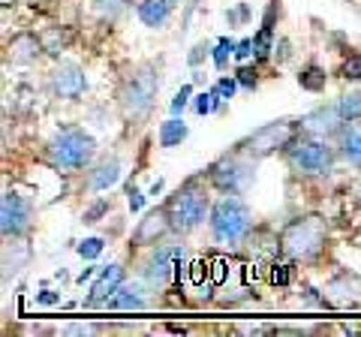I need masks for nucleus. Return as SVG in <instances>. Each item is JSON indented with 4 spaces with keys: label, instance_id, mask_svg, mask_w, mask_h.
<instances>
[{
    "label": "nucleus",
    "instance_id": "4",
    "mask_svg": "<svg viewBox=\"0 0 361 337\" xmlns=\"http://www.w3.org/2000/svg\"><path fill=\"white\" fill-rule=\"evenodd\" d=\"M166 217L172 223V235H190L196 232L211 214V199L205 196L199 178H190L187 184H180L172 196L163 202Z\"/></svg>",
    "mask_w": 361,
    "mask_h": 337
},
{
    "label": "nucleus",
    "instance_id": "30",
    "mask_svg": "<svg viewBox=\"0 0 361 337\" xmlns=\"http://www.w3.org/2000/svg\"><path fill=\"white\" fill-rule=\"evenodd\" d=\"M238 75H241L244 87H253V85H256V70H247V66H244V70H241Z\"/></svg>",
    "mask_w": 361,
    "mask_h": 337
},
{
    "label": "nucleus",
    "instance_id": "25",
    "mask_svg": "<svg viewBox=\"0 0 361 337\" xmlns=\"http://www.w3.org/2000/svg\"><path fill=\"white\" fill-rule=\"evenodd\" d=\"M235 49H238V46H235L232 39H220V46L214 49V63H217L220 70H223V66H226V61H229V54H232Z\"/></svg>",
    "mask_w": 361,
    "mask_h": 337
},
{
    "label": "nucleus",
    "instance_id": "34",
    "mask_svg": "<svg viewBox=\"0 0 361 337\" xmlns=\"http://www.w3.org/2000/svg\"><path fill=\"white\" fill-rule=\"evenodd\" d=\"M353 193L361 199V172H358V178H355V181H353Z\"/></svg>",
    "mask_w": 361,
    "mask_h": 337
},
{
    "label": "nucleus",
    "instance_id": "33",
    "mask_svg": "<svg viewBox=\"0 0 361 337\" xmlns=\"http://www.w3.org/2000/svg\"><path fill=\"white\" fill-rule=\"evenodd\" d=\"M256 46V42H250V39H244V42H238V51H235V54H238V58H247V54H250V49Z\"/></svg>",
    "mask_w": 361,
    "mask_h": 337
},
{
    "label": "nucleus",
    "instance_id": "18",
    "mask_svg": "<svg viewBox=\"0 0 361 337\" xmlns=\"http://www.w3.org/2000/svg\"><path fill=\"white\" fill-rule=\"evenodd\" d=\"M148 301H145V289L139 283H123L115 295L109 298V305L106 307H115V310H142Z\"/></svg>",
    "mask_w": 361,
    "mask_h": 337
},
{
    "label": "nucleus",
    "instance_id": "14",
    "mask_svg": "<svg viewBox=\"0 0 361 337\" xmlns=\"http://www.w3.org/2000/svg\"><path fill=\"white\" fill-rule=\"evenodd\" d=\"M42 54H45V46H42L39 33H18V37H13L6 42V58L18 66L37 63Z\"/></svg>",
    "mask_w": 361,
    "mask_h": 337
},
{
    "label": "nucleus",
    "instance_id": "13",
    "mask_svg": "<svg viewBox=\"0 0 361 337\" xmlns=\"http://www.w3.org/2000/svg\"><path fill=\"white\" fill-rule=\"evenodd\" d=\"M169 235H172V223L166 217V208L160 205L139 220V226L133 232V247H157L160 241H166Z\"/></svg>",
    "mask_w": 361,
    "mask_h": 337
},
{
    "label": "nucleus",
    "instance_id": "1",
    "mask_svg": "<svg viewBox=\"0 0 361 337\" xmlns=\"http://www.w3.org/2000/svg\"><path fill=\"white\" fill-rule=\"evenodd\" d=\"M160 94V70L154 63H139L133 66L127 75L118 82V111L127 123H142L151 115L154 99Z\"/></svg>",
    "mask_w": 361,
    "mask_h": 337
},
{
    "label": "nucleus",
    "instance_id": "3",
    "mask_svg": "<svg viewBox=\"0 0 361 337\" xmlns=\"http://www.w3.org/2000/svg\"><path fill=\"white\" fill-rule=\"evenodd\" d=\"M211 238L223 247H235L250 238L253 232V211L238 193H223L220 199L211 202L208 214Z\"/></svg>",
    "mask_w": 361,
    "mask_h": 337
},
{
    "label": "nucleus",
    "instance_id": "26",
    "mask_svg": "<svg viewBox=\"0 0 361 337\" xmlns=\"http://www.w3.org/2000/svg\"><path fill=\"white\" fill-rule=\"evenodd\" d=\"M343 75L353 78V82H361V54H353V58L343 63Z\"/></svg>",
    "mask_w": 361,
    "mask_h": 337
},
{
    "label": "nucleus",
    "instance_id": "29",
    "mask_svg": "<svg viewBox=\"0 0 361 337\" xmlns=\"http://www.w3.org/2000/svg\"><path fill=\"white\" fill-rule=\"evenodd\" d=\"M187 97H190V87H180V94L175 97V103H172V111H175V115H178V111L184 109V106H187Z\"/></svg>",
    "mask_w": 361,
    "mask_h": 337
},
{
    "label": "nucleus",
    "instance_id": "35",
    "mask_svg": "<svg viewBox=\"0 0 361 337\" xmlns=\"http://www.w3.org/2000/svg\"><path fill=\"white\" fill-rule=\"evenodd\" d=\"M358 16H361V9H358Z\"/></svg>",
    "mask_w": 361,
    "mask_h": 337
},
{
    "label": "nucleus",
    "instance_id": "15",
    "mask_svg": "<svg viewBox=\"0 0 361 337\" xmlns=\"http://www.w3.org/2000/svg\"><path fill=\"white\" fill-rule=\"evenodd\" d=\"M121 286H123V268H121V265H109V268H103V271H99V277H97V283L90 286V295H87L85 305H87V307L109 305V298L115 295Z\"/></svg>",
    "mask_w": 361,
    "mask_h": 337
},
{
    "label": "nucleus",
    "instance_id": "22",
    "mask_svg": "<svg viewBox=\"0 0 361 337\" xmlns=\"http://www.w3.org/2000/svg\"><path fill=\"white\" fill-rule=\"evenodd\" d=\"M42 46H45V54H51V58H58V54L70 46V30H61V27H49L39 33Z\"/></svg>",
    "mask_w": 361,
    "mask_h": 337
},
{
    "label": "nucleus",
    "instance_id": "16",
    "mask_svg": "<svg viewBox=\"0 0 361 337\" xmlns=\"http://www.w3.org/2000/svg\"><path fill=\"white\" fill-rule=\"evenodd\" d=\"M118 181H121V160L118 157H109V160L97 163L94 172L87 175V187L94 190V193H103V190L115 187Z\"/></svg>",
    "mask_w": 361,
    "mask_h": 337
},
{
    "label": "nucleus",
    "instance_id": "7",
    "mask_svg": "<svg viewBox=\"0 0 361 337\" xmlns=\"http://www.w3.org/2000/svg\"><path fill=\"white\" fill-rule=\"evenodd\" d=\"M256 163L253 157H247L241 154L238 148H235L232 154H226L220 157L217 163H211L208 168V181L214 190H220V193H244L247 187L253 184V178H256Z\"/></svg>",
    "mask_w": 361,
    "mask_h": 337
},
{
    "label": "nucleus",
    "instance_id": "6",
    "mask_svg": "<svg viewBox=\"0 0 361 337\" xmlns=\"http://www.w3.org/2000/svg\"><path fill=\"white\" fill-rule=\"evenodd\" d=\"M289 168L295 175H304V178H316V175H329L334 168V160H337V151L331 148L325 139H316V136H298L292 139V145L283 151Z\"/></svg>",
    "mask_w": 361,
    "mask_h": 337
},
{
    "label": "nucleus",
    "instance_id": "28",
    "mask_svg": "<svg viewBox=\"0 0 361 337\" xmlns=\"http://www.w3.org/2000/svg\"><path fill=\"white\" fill-rule=\"evenodd\" d=\"M217 94H220V97H226V99H229V97L235 94V82H232V78H220V85H217Z\"/></svg>",
    "mask_w": 361,
    "mask_h": 337
},
{
    "label": "nucleus",
    "instance_id": "12",
    "mask_svg": "<svg viewBox=\"0 0 361 337\" xmlns=\"http://www.w3.org/2000/svg\"><path fill=\"white\" fill-rule=\"evenodd\" d=\"M51 91L61 99H78L87 91V75L75 61H58L51 70Z\"/></svg>",
    "mask_w": 361,
    "mask_h": 337
},
{
    "label": "nucleus",
    "instance_id": "2",
    "mask_svg": "<svg viewBox=\"0 0 361 337\" xmlns=\"http://www.w3.org/2000/svg\"><path fill=\"white\" fill-rule=\"evenodd\" d=\"M329 247V223L319 214H304L289 220L277 238V250L292 262H313Z\"/></svg>",
    "mask_w": 361,
    "mask_h": 337
},
{
    "label": "nucleus",
    "instance_id": "10",
    "mask_svg": "<svg viewBox=\"0 0 361 337\" xmlns=\"http://www.w3.org/2000/svg\"><path fill=\"white\" fill-rule=\"evenodd\" d=\"M30 220H33L30 199L16 193V190H6L4 199H0V232H4V238H25Z\"/></svg>",
    "mask_w": 361,
    "mask_h": 337
},
{
    "label": "nucleus",
    "instance_id": "5",
    "mask_svg": "<svg viewBox=\"0 0 361 337\" xmlns=\"http://www.w3.org/2000/svg\"><path fill=\"white\" fill-rule=\"evenodd\" d=\"M97 157V139L82 127H66L45 145V160L58 172H85Z\"/></svg>",
    "mask_w": 361,
    "mask_h": 337
},
{
    "label": "nucleus",
    "instance_id": "17",
    "mask_svg": "<svg viewBox=\"0 0 361 337\" xmlns=\"http://www.w3.org/2000/svg\"><path fill=\"white\" fill-rule=\"evenodd\" d=\"M172 0H142L139 4V9H135V13H139V21L145 27H163L169 18H172Z\"/></svg>",
    "mask_w": 361,
    "mask_h": 337
},
{
    "label": "nucleus",
    "instance_id": "19",
    "mask_svg": "<svg viewBox=\"0 0 361 337\" xmlns=\"http://www.w3.org/2000/svg\"><path fill=\"white\" fill-rule=\"evenodd\" d=\"M341 154L353 166H361V123L341 133Z\"/></svg>",
    "mask_w": 361,
    "mask_h": 337
},
{
    "label": "nucleus",
    "instance_id": "11",
    "mask_svg": "<svg viewBox=\"0 0 361 337\" xmlns=\"http://www.w3.org/2000/svg\"><path fill=\"white\" fill-rule=\"evenodd\" d=\"M322 305L329 307H358L361 305V277L353 271H337L322 286Z\"/></svg>",
    "mask_w": 361,
    "mask_h": 337
},
{
    "label": "nucleus",
    "instance_id": "23",
    "mask_svg": "<svg viewBox=\"0 0 361 337\" xmlns=\"http://www.w3.org/2000/svg\"><path fill=\"white\" fill-rule=\"evenodd\" d=\"M298 85L304 87V91H313V94H319L322 87H325V73L319 70V66H307L301 75H298Z\"/></svg>",
    "mask_w": 361,
    "mask_h": 337
},
{
    "label": "nucleus",
    "instance_id": "31",
    "mask_svg": "<svg viewBox=\"0 0 361 337\" xmlns=\"http://www.w3.org/2000/svg\"><path fill=\"white\" fill-rule=\"evenodd\" d=\"M196 111H199V115H208V111H211V97H208V94H202V97H199Z\"/></svg>",
    "mask_w": 361,
    "mask_h": 337
},
{
    "label": "nucleus",
    "instance_id": "24",
    "mask_svg": "<svg viewBox=\"0 0 361 337\" xmlns=\"http://www.w3.org/2000/svg\"><path fill=\"white\" fill-rule=\"evenodd\" d=\"M99 253H103V238H85L78 244V256L82 259H97Z\"/></svg>",
    "mask_w": 361,
    "mask_h": 337
},
{
    "label": "nucleus",
    "instance_id": "9",
    "mask_svg": "<svg viewBox=\"0 0 361 337\" xmlns=\"http://www.w3.org/2000/svg\"><path fill=\"white\" fill-rule=\"evenodd\" d=\"M184 262H187V244L184 241H172V244L160 241L151 250L148 259H145L142 271L151 283H169V280H175L180 271H184Z\"/></svg>",
    "mask_w": 361,
    "mask_h": 337
},
{
    "label": "nucleus",
    "instance_id": "21",
    "mask_svg": "<svg viewBox=\"0 0 361 337\" xmlns=\"http://www.w3.org/2000/svg\"><path fill=\"white\" fill-rule=\"evenodd\" d=\"M337 109V115H341L343 123H355L361 121V91H349L341 97V103L334 106Z\"/></svg>",
    "mask_w": 361,
    "mask_h": 337
},
{
    "label": "nucleus",
    "instance_id": "20",
    "mask_svg": "<svg viewBox=\"0 0 361 337\" xmlns=\"http://www.w3.org/2000/svg\"><path fill=\"white\" fill-rule=\"evenodd\" d=\"M187 123L184 121H178V118H169L160 123V145L163 148H178L180 142L187 139Z\"/></svg>",
    "mask_w": 361,
    "mask_h": 337
},
{
    "label": "nucleus",
    "instance_id": "8",
    "mask_svg": "<svg viewBox=\"0 0 361 337\" xmlns=\"http://www.w3.org/2000/svg\"><path fill=\"white\" fill-rule=\"evenodd\" d=\"M295 136H298V123L274 121V123H265V127L253 130L244 142H238V151L253 157V160H265V157L277 154V151H286Z\"/></svg>",
    "mask_w": 361,
    "mask_h": 337
},
{
    "label": "nucleus",
    "instance_id": "32",
    "mask_svg": "<svg viewBox=\"0 0 361 337\" xmlns=\"http://www.w3.org/2000/svg\"><path fill=\"white\" fill-rule=\"evenodd\" d=\"M289 274H286V265H274V283H286Z\"/></svg>",
    "mask_w": 361,
    "mask_h": 337
},
{
    "label": "nucleus",
    "instance_id": "27",
    "mask_svg": "<svg viewBox=\"0 0 361 337\" xmlns=\"http://www.w3.org/2000/svg\"><path fill=\"white\" fill-rule=\"evenodd\" d=\"M106 211H109V202L106 199H97V205H90L85 214H82V223H97V217L106 214Z\"/></svg>",
    "mask_w": 361,
    "mask_h": 337
}]
</instances>
